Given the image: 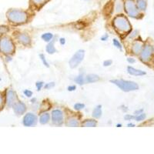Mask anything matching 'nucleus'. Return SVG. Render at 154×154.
I'll use <instances>...</instances> for the list:
<instances>
[{"label": "nucleus", "instance_id": "1", "mask_svg": "<svg viewBox=\"0 0 154 154\" xmlns=\"http://www.w3.org/2000/svg\"><path fill=\"white\" fill-rule=\"evenodd\" d=\"M113 25L119 35H126L131 30V25L128 19L123 15H118L113 20Z\"/></svg>", "mask_w": 154, "mask_h": 154}, {"label": "nucleus", "instance_id": "2", "mask_svg": "<svg viewBox=\"0 0 154 154\" xmlns=\"http://www.w3.org/2000/svg\"><path fill=\"white\" fill-rule=\"evenodd\" d=\"M7 18L9 21L15 25H19L26 23L28 19V14L25 11L19 9H11L8 11Z\"/></svg>", "mask_w": 154, "mask_h": 154}, {"label": "nucleus", "instance_id": "3", "mask_svg": "<svg viewBox=\"0 0 154 154\" xmlns=\"http://www.w3.org/2000/svg\"><path fill=\"white\" fill-rule=\"evenodd\" d=\"M111 83L117 86L120 89L124 92H130L137 90L139 89V86L137 83L132 81H126L123 79H114L111 80Z\"/></svg>", "mask_w": 154, "mask_h": 154}, {"label": "nucleus", "instance_id": "4", "mask_svg": "<svg viewBox=\"0 0 154 154\" xmlns=\"http://www.w3.org/2000/svg\"><path fill=\"white\" fill-rule=\"evenodd\" d=\"M0 51L4 54H12L15 51V46L9 37H3L0 40Z\"/></svg>", "mask_w": 154, "mask_h": 154}, {"label": "nucleus", "instance_id": "5", "mask_svg": "<svg viewBox=\"0 0 154 154\" xmlns=\"http://www.w3.org/2000/svg\"><path fill=\"white\" fill-rule=\"evenodd\" d=\"M124 9L126 13L133 18H139L140 14L139 13V9H137V5L134 2V0H126L124 3Z\"/></svg>", "mask_w": 154, "mask_h": 154}, {"label": "nucleus", "instance_id": "6", "mask_svg": "<svg viewBox=\"0 0 154 154\" xmlns=\"http://www.w3.org/2000/svg\"><path fill=\"white\" fill-rule=\"evenodd\" d=\"M84 56H85V51L82 49L77 51L69 62V66L73 69L77 67L79 65V63L83 60Z\"/></svg>", "mask_w": 154, "mask_h": 154}, {"label": "nucleus", "instance_id": "7", "mask_svg": "<svg viewBox=\"0 0 154 154\" xmlns=\"http://www.w3.org/2000/svg\"><path fill=\"white\" fill-rule=\"evenodd\" d=\"M52 121L56 126H61L64 123L63 113L59 109H55L52 112Z\"/></svg>", "mask_w": 154, "mask_h": 154}, {"label": "nucleus", "instance_id": "8", "mask_svg": "<svg viewBox=\"0 0 154 154\" xmlns=\"http://www.w3.org/2000/svg\"><path fill=\"white\" fill-rule=\"evenodd\" d=\"M153 54V47L150 45H146L140 52V59L144 63L149 61Z\"/></svg>", "mask_w": 154, "mask_h": 154}, {"label": "nucleus", "instance_id": "9", "mask_svg": "<svg viewBox=\"0 0 154 154\" xmlns=\"http://www.w3.org/2000/svg\"><path fill=\"white\" fill-rule=\"evenodd\" d=\"M37 116L32 113L25 114L23 118V125L25 126H33L37 123Z\"/></svg>", "mask_w": 154, "mask_h": 154}, {"label": "nucleus", "instance_id": "10", "mask_svg": "<svg viewBox=\"0 0 154 154\" xmlns=\"http://www.w3.org/2000/svg\"><path fill=\"white\" fill-rule=\"evenodd\" d=\"M17 102V95L15 92L10 89L9 90L6 95V103L9 106H13Z\"/></svg>", "mask_w": 154, "mask_h": 154}, {"label": "nucleus", "instance_id": "11", "mask_svg": "<svg viewBox=\"0 0 154 154\" xmlns=\"http://www.w3.org/2000/svg\"><path fill=\"white\" fill-rule=\"evenodd\" d=\"M13 110L15 112V114H17L19 116L23 115L25 111H26V106L23 103L19 101H17L13 106Z\"/></svg>", "mask_w": 154, "mask_h": 154}, {"label": "nucleus", "instance_id": "12", "mask_svg": "<svg viewBox=\"0 0 154 154\" xmlns=\"http://www.w3.org/2000/svg\"><path fill=\"white\" fill-rule=\"evenodd\" d=\"M18 41L24 46H29L31 44V39L29 35L25 33H20L17 36Z\"/></svg>", "mask_w": 154, "mask_h": 154}, {"label": "nucleus", "instance_id": "13", "mask_svg": "<svg viewBox=\"0 0 154 154\" xmlns=\"http://www.w3.org/2000/svg\"><path fill=\"white\" fill-rule=\"evenodd\" d=\"M114 9V4L112 2H109L105 5L103 9V14L106 16H110L113 13V10Z\"/></svg>", "mask_w": 154, "mask_h": 154}, {"label": "nucleus", "instance_id": "14", "mask_svg": "<svg viewBox=\"0 0 154 154\" xmlns=\"http://www.w3.org/2000/svg\"><path fill=\"white\" fill-rule=\"evenodd\" d=\"M127 71L130 75H133V76H143V75H146V73L144 71L137 69L133 68L132 66H128L127 67Z\"/></svg>", "mask_w": 154, "mask_h": 154}, {"label": "nucleus", "instance_id": "15", "mask_svg": "<svg viewBox=\"0 0 154 154\" xmlns=\"http://www.w3.org/2000/svg\"><path fill=\"white\" fill-rule=\"evenodd\" d=\"M142 49H143V43H140V42H136L133 44L132 52L135 55H138L141 52Z\"/></svg>", "mask_w": 154, "mask_h": 154}, {"label": "nucleus", "instance_id": "16", "mask_svg": "<svg viewBox=\"0 0 154 154\" xmlns=\"http://www.w3.org/2000/svg\"><path fill=\"white\" fill-rule=\"evenodd\" d=\"M66 125L67 126H73V127H76L79 126V123L78 119H76V117H69L66 122Z\"/></svg>", "mask_w": 154, "mask_h": 154}, {"label": "nucleus", "instance_id": "17", "mask_svg": "<svg viewBox=\"0 0 154 154\" xmlns=\"http://www.w3.org/2000/svg\"><path fill=\"white\" fill-rule=\"evenodd\" d=\"M49 1V0H30V3L34 7L39 9V8H41L42 6L45 5Z\"/></svg>", "mask_w": 154, "mask_h": 154}, {"label": "nucleus", "instance_id": "18", "mask_svg": "<svg viewBox=\"0 0 154 154\" xmlns=\"http://www.w3.org/2000/svg\"><path fill=\"white\" fill-rule=\"evenodd\" d=\"M136 5H137V9H138L139 10L141 11L146 10V9H147V0H137Z\"/></svg>", "mask_w": 154, "mask_h": 154}, {"label": "nucleus", "instance_id": "19", "mask_svg": "<svg viewBox=\"0 0 154 154\" xmlns=\"http://www.w3.org/2000/svg\"><path fill=\"white\" fill-rule=\"evenodd\" d=\"M97 125V122L94 119H86L82 123V126L85 127H95Z\"/></svg>", "mask_w": 154, "mask_h": 154}, {"label": "nucleus", "instance_id": "20", "mask_svg": "<svg viewBox=\"0 0 154 154\" xmlns=\"http://www.w3.org/2000/svg\"><path fill=\"white\" fill-rule=\"evenodd\" d=\"M102 116V106L100 105L96 106L93 111V116L96 119L100 118Z\"/></svg>", "mask_w": 154, "mask_h": 154}, {"label": "nucleus", "instance_id": "21", "mask_svg": "<svg viewBox=\"0 0 154 154\" xmlns=\"http://www.w3.org/2000/svg\"><path fill=\"white\" fill-rule=\"evenodd\" d=\"M55 42H56V40L49 42V43L48 45L46 46V50L49 54H53V53H55L56 52V48H55V46H54Z\"/></svg>", "mask_w": 154, "mask_h": 154}, {"label": "nucleus", "instance_id": "22", "mask_svg": "<svg viewBox=\"0 0 154 154\" xmlns=\"http://www.w3.org/2000/svg\"><path fill=\"white\" fill-rule=\"evenodd\" d=\"M99 80V77L95 74H89L86 76V82L89 83H93Z\"/></svg>", "mask_w": 154, "mask_h": 154}, {"label": "nucleus", "instance_id": "23", "mask_svg": "<svg viewBox=\"0 0 154 154\" xmlns=\"http://www.w3.org/2000/svg\"><path fill=\"white\" fill-rule=\"evenodd\" d=\"M50 119V116L48 113H43L40 116V118H39V122H40L41 124H46L47 123H49Z\"/></svg>", "mask_w": 154, "mask_h": 154}, {"label": "nucleus", "instance_id": "24", "mask_svg": "<svg viewBox=\"0 0 154 154\" xmlns=\"http://www.w3.org/2000/svg\"><path fill=\"white\" fill-rule=\"evenodd\" d=\"M41 37H42V39H43L45 42H50V41L52 40V39L53 38V35L50 33H44Z\"/></svg>", "mask_w": 154, "mask_h": 154}, {"label": "nucleus", "instance_id": "25", "mask_svg": "<svg viewBox=\"0 0 154 154\" xmlns=\"http://www.w3.org/2000/svg\"><path fill=\"white\" fill-rule=\"evenodd\" d=\"M75 82L76 83H78L79 85H83V84H84V82H85L84 76L83 75H79L78 76H76L75 78Z\"/></svg>", "mask_w": 154, "mask_h": 154}, {"label": "nucleus", "instance_id": "26", "mask_svg": "<svg viewBox=\"0 0 154 154\" xmlns=\"http://www.w3.org/2000/svg\"><path fill=\"white\" fill-rule=\"evenodd\" d=\"M146 118V114L145 113H140L138 114V116L137 117H135V119L137 121H142V120H143L144 119Z\"/></svg>", "mask_w": 154, "mask_h": 154}, {"label": "nucleus", "instance_id": "27", "mask_svg": "<svg viewBox=\"0 0 154 154\" xmlns=\"http://www.w3.org/2000/svg\"><path fill=\"white\" fill-rule=\"evenodd\" d=\"M39 56H40L41 60L43 61V64H44V66H46V67H49V65L48 62L46 61L45 56H44L43 54H41V55H39Z\"/></svg>", "mask_w": 154, "mask_h": 154}, {"label": "nucleus", "instance_id": "28", "mask_svg": "<svg viewBox=\"0 0 154 154\" xmlns=\"http://www.w3.org/2000/svg\"><path fill=\"white\" fill-rule=\"evenodd\" d=\"M84 107H85V105L83 103H80L75 104V106H74V109H76V110H81V109H83Z\"/></svg>", "mask_w": 154, "mask_h": 154}, {"label": "nucleus", "instance_id": "29", "mask_svg": "<svg viewBox=\"0 0 154 154\" xmlns=\"http://www.w3.org/2000/svg\"><path fill=\"white\" fill-rule=\"evenodd\" d=\"M113 45L116 46V48H118L119 49H122V45L117 39H114L113 40Z\"/></svg>", "mask_w": 154, "mask_h": 154}, {"label": "nucleus", "instance_id": "30", "mask_svg": "<svg viewBox=\"0 0 154 154\" xmlns=\"http://www.w3.org/2000/svg\"><path fill=\"white\" fill-rule=\"evenodd\" d=\"M4 103H5V99H4V96L0 94V109H2L4 106Z\"/></svg>", "mask_w": 154, "mask_h": 154}, {"label": "nucleus", "instance_id": "31", "mask_svg": "<svg viewBox=\"0 0 154 154\" xmlns=\"http://www.w3.org/2000/svg\"><path fill=\"white\" fill-rule=\"evenodd\" d=\"M122 9H123V5H122V4L120 3V2H119V3L116 4V12H117V13H120L122 11Z\"/></svg>", "mask_w": 154, "mask_h": 154}, {"label": "nucleus", "instance_id": "32", "mask_svg": "<svg viewBox=\"0 0 154 154\" xmlns=\"http://www.w3.org/2000/svg\"><path fill=\"white\" fill-rule=\"evenodd\" d=\"M35 86H36V88H37V89H38L39 91L41 89L43 88V82H37V83H36V84H35Z\"/></svg>", "mask_w": 154, "mask_h": 154}, {"label": "nucleus", "instance_id": "33", "mask_svg": "<svg viewBox=\"0 0 154 154\" xmlns=\"http://www.w3.org/2000/svg\"><path fill=\"white\" fill-rule=\"evenodd\" d=\"M24 94H25L27 97H31V96H33V92L29 90V89H25V91H24Z\"/></svg>", "mask_w": 154, "mask_h": 154}, {"label": "nucleus", "instance_id": "34", "mask_svg": "<svg viewBox=\"0 0 154 154\" xmlns=\"http://www.w3.org/2000/svg\"><path fill=\"white\" fill-rule=\"evenodd\" d=\"M54 86H55V83H47L46 86H45V89H49L53 88Z\"/></svg>", "mask_w": 154, "mask_h": 154}, {"label": "nucleus", "instance_id": "35", "mask_svg": "<svg viewBox=\"0 0 154 154\" xmlns=\"http://www.w3.org/2000/svg\"><path fill=\"white\" fill-rule=\"evenodd\" d=\"M112 60H106V61H104V63H103V66H109L110 65L112 64Z\"/></svg>", "mask_w": 154, "mask_h": 154}, {"label": "nucleus", "instance_id": "36", "mask_svg": "<svg viewBox=\"0 0 154 154\" xmlns=\"http://www.w3.org/2000/svg\"><path fill=\"white\" fill-rule=\"evenodd\" d=\"M135 117H134L133 116H130V115H126V116H125V119H126V120H130V119H134Z\"/></svg>", "mask_w": 154, "mask_h": 154}, {"label": "nucleus", "instance_id": "37", "mask_svg": "<svg viewBox=\"0 0 154 154\" xmlns=\"http://www.w3.org/2000/svg\"><path fill=\"white\" fill-rule=\"evenodd\" d=\"M69 91H74L76 89V86H70L68 87Z\"/></svg>", "mask_w": 154, "mask_h": 154}, {"label": "nucleus", "instance_id": "38", "mask_svg": "<svg viewBox=\"0 0 154 154\" xmlns=\"http://www.w3.org/2000/svg\"><path fill=\"white\" fill-rule=\"evenodd\" d=\"M127 61L129 62V63H135V59H133V58H129V59H127Z\"/></svg>", "mask_w": 154, "mask_h": 154}, {"label": "nucleus", "instance_id": "39", "mask_svg": "<svg viewBox=\"0 0 154 154\" xmlns=\"http://www.w3.org/2000/svg\"><path fill=\"white\" fill-rule=\"evenodd\" d=\"M107 38H108V35H103V37H102L101 38V39L103 41H106V39H107Z\"/></svg>", "mask_w": 154, "mask_h": 154}, {"label": "nucleus", "instance_id": "40", "mask_svg": "<svg viewBox=\"0 0 154 154\" xmlns=\"http://www.w3.org/2000/svg\"><path fill=\"white\" fill-rule=\"evenodd\" d=\"M60 43H61V44H62V45H63L64 43H66V40H65V39H63V38L60 39Z\"/></svg>", "mask_w": 154, "mask_h": 154}, {"label": "nucleus", "instance_id": "41", "mask_svg": "<svg viewBox=\"0 0 154 154\" xmlns=\"http://www.w3.org/2000/svg\"><path fill=\"white\" fill-rule=\"evenodd\" d=\"M142 112H143V110H139V111H137L136 112V113H135L136 114H137V115H138V114H140V113H142Z\"/></svg>", "mask_w": 154, "mask_h": 154}, {"label": "nucleus", "instance_id": "42", "mask_svg": "<svg viewBox=\"0 0 154 154\" xmlns=\"http://www.w3.org/2000/svg\"><path fill=\"white\" fill-rule=\"evenodd\" d=\"M153 63H154V59H153Z\"/></svg>", "mask_w": 154, "mask_h": 154}]
</instances>
